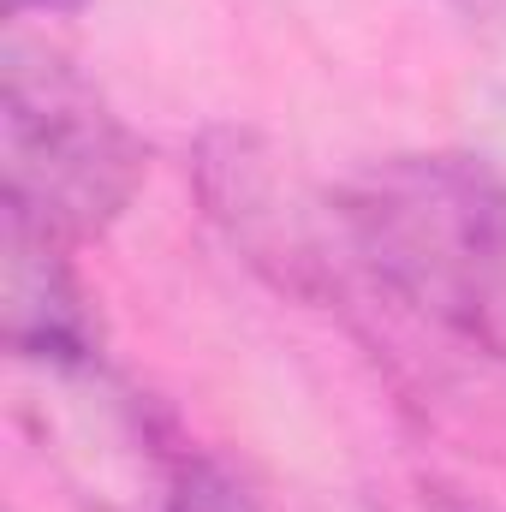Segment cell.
<instances>
[{
	"instance_id": "6",
	"label": "cell",
	"mask_w": 506,
	"mask_h": 512,
	"mask_svg": "<svg viewBox=\"0 0 506 512\" xmlns=\"http://www.w3.org/2000/svg\"><path fill=\"white\" fill-rule=\"evenodd\" d=\"M84 0H6V12L12 18H24V12H78Z\"/></svg>"
},
{
	"instance_id": "4",
	"label": "cell",
	"mask_w": 506,
	"mask_h": 512,
	"mask_svg": "<svg viewBox=\"0 0 506 512\" xmlns=\"http://www.w3.org/2000/svg\"><path fill=\"white\" fill-rule=\"evenodd\" d=\"M66 239H54L48 227H36L30 215L6 209V346L24 364H84L96 358V322L84 310V292L60 256Z\"/></svg>"
},
{
	"instance_id": "5",
	"label": "cell",
	"mask_w": 506,
	"mask_h": 512,
	"mask_svg": "<svg viewBox=\"0 0 506 512\" xmlns=\"http://www.w3.org/2000/svg\"><path fill=\"white\" fill-rule=\"evenodd\" d=\"M161 512H262L256 495L209 453L185 447L179 471H173V489H167V507Z\"/></svg>"
},
{
	"instance_id": "2",
	"label": "cell",
	"mask_w": 506,
	"mask_h": 512,
	"mask_svg": "<svg viewBox=\"0 0 506 512\" xmlns=\"http://www.w3.org/2000/svg\"><path fill=\"white\" fill-rule=\"evenodd\" d=\"M0 197L54 239H96L143 179V143L102 90L48 48H6L0 72Z\"/></svg>"
},
{
	"instance_id": "7",
	"label": "cell",
	"mask_w": 506,
	"mask_h": 512,
	"mask_svg": "<svg viewBox=\"0 0 506 512\" xmlns=\"http://www.w3.org/2000/svg\"><path fill=\"white\" fill-rule=\"evenodd\" d=\"M435 512H477L471 501H435Z\"/></svg>"
},
{
	"instance_id": "1",
	"label": "cell",
	"mask_w": 506,
	"mask_h": 512,
	"mask_svg": "<svg viewBox=\"0 0 506 512\" xmlns=\"http://www.w3.org/2000/svg\"><path fill=\"white\" fill-rule=\"evenodd\" d=\"M340 233L393 298L506 358V191L471 149L364 167Z\"/></svg>"
},
{
	"instance_id": "3",
	"label": "cell",
	"mask_w": 506,
	"mask_h": 512,
	"mask_svg": "<svg viewBox=\"0 0 506 512\" xmlns=\"http://www.w3.org/2000/svg\"><path fill=\"white\" fill-rule=\"evenodd\" d=\"M197 179H203V197H209L215 221L233 233V245L251 251V262L274 268L298 292L316 286L328 256L310 233V215L298 209L292 173H280V155L256 131L239 126L209 131L203 149H197Z\"/></svg>"
}]
</instances>
